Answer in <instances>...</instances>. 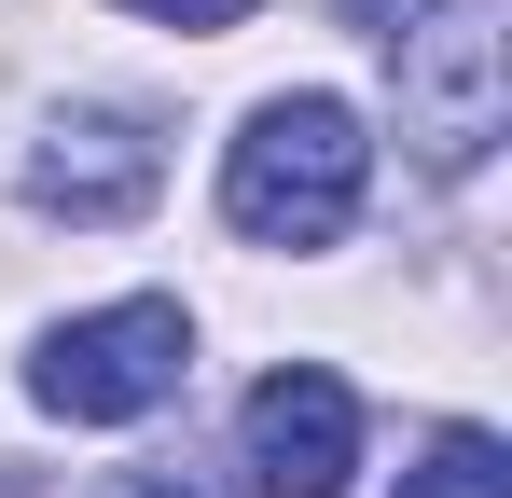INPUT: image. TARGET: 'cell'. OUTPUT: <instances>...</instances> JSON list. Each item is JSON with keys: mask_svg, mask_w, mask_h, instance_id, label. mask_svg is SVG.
<instances>
[{"mask_svg": "<svg viewBox=\"0 0 512 498\" xmlns=\"http://www.w3.org/2000/svg\"><path fill=\"white\" fill-rule=\"evenodd\" d=\"M402 498H512V443L499 429H429V457L402 471Z\"/></svg>", "mask_w": 512, "mask_h": 498, "instance_id": "6", "label": "cell"}, {"mask_svg": "<svg viewBox=\"0 0 512 498\" xmlns=\"http://www.w3.org/2000/svg\"><path fill=\"white\" fill-rule=\"evenodd\" d=\"M180 374H194V319H180L167 291H139V305H97V319L42 332L28 402H42V415H70V429H125V415L180 402Z\"/></svg>", "mask_w": 512, "mask_h": 498, "instance_id": "3", "label": "cell"}, {"mask_svg": "<svg viewBox=\"0 0 512 498\" xmlns=\"http://www.w3.org/2000/svg\"><path fill=\"white\" fill-rule=\"evenodd\" d=\"M360 166H374V139L346 97H263L222 153V222L250 249H333L360 222Z\"/></svg>", "mask_w": 512, "mask_h": 498, "instance_id": "1", "label": "cell"}, {"mask_svg": "<svg viewBox=\"0 0 512 498\" xmlns=\"http://www.w3.org/2000/svg\"><path fill=\"white\" fill-rule=\"evenodd\" d=\"M153 125L139 111H56L42 125V153H28V208H56V222H125V208H153Z\"/></svg>", "mask_w": 512, "mask_h": 498, "instance_id": "5", "label": "cell"}, {"mask_svg": "<svg viewBox=\"0 0 512 498\" xmlns=\"http://www.w3.org/2000/svg\"><path fill=\"white\" fill-rule=\"evenodd\" d=\"M360 471V402L319 360H277L250 388V498H346Z\"/></svg>", "mask_w": 512, "mask_h": 498, "instance_id": "4", "label": "cell"}, {"mask_svg": "<svg viewBox=\"0 0 512 498\" xmlns=\"http://www.w3.org/2000/svg\"><path fill=\"white\" fill-rule=\"evenodd\" d=\"M402 42V139H416L429 180H471L512 125V14L499 0H429Z\"/></svg>", "mask_w": 512, "mask_h": 498, "instance_id": "2", "label": "cell"}, {"mask_svg": "<svg viewBox=\"0 0 512 498\" xmlns=\"http://www.w3.org/2000/svg\"><path fill=\"white\" fill-rule=\"evenodd\" d=\"M97 498H236V485L194 457H125V471H97Z\"/></svg>", "mask_w": 512, "mask_h": 498, "instance_id": "7", "label": "cell"}, {"mask_svg": "<svg viewBox=\"0 0 512 498\" xmlns=\"http://www.w3.org/2000/svg\"><path fill=\"white\" fill-rule=\"evenodd\" d=\"M125 14H153V28H236L250 0H125Z\"/></svg>", "mask_w": 512, "mask_h": 498, "instance_id": "8", "label": "cell"}]
</instances>
